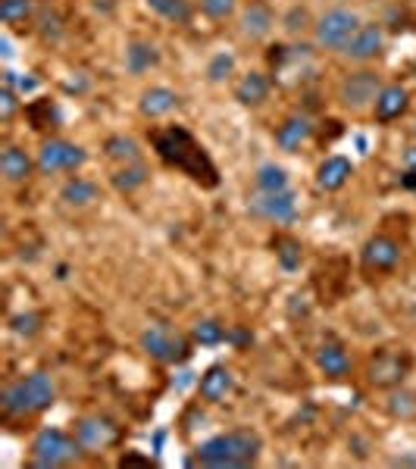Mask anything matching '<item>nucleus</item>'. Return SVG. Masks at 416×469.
<instances>
[{"instance_id": "obj_1", "label": "nucleus", "mask_w": 416, "mask_h": 469, "mask_svg": "<svg viewBox=\"0 0 416 469\" xmlns=\"http://www.w3.org/2000/svg\"><path fill=\"white\" fill-rule=\"evenodd\" d=\"M151 147L169 169L182 173L194 185H201V188H207V191L220 188V169H216L213 156L207 154V147H203L185 125H163V129H154Z\"/></svg>"}, {"instance_id": "obj_2", "label": "nucleus", "mask_w": 416, "mask_h": 469, "mask_svg": "<svg viewBox=\"0 0 416 469\" xmlns=\"http://www.w3.org/2000/svg\"><path fill=\"white\" fill-rule=\"evenodd\" d=\"M260 454H263V435L257 429H232L197 444V451L188 457V466L244 469L257 464Z\"/></svg>"}, {"instance_id": "obj_3", "label": "nucleus", "mask_w": 416, "mask_h": 469, "mask_svg": "<svg viewBox=\"0 0 416 469\" xmlns=\"http://www.w3.org/2000/svg\"><path fill=\"white\" fill-rule=\"evenodd\" d=\"M56 404V385L47 373H28L23 379L10 382L0 391V410L6 419L38 416Z\"/></svg>"}, {"instance_id": "obj_4", "label": "nucleus", "mask_w": 416, "mask_h": 469, "mask_svg": "<svg viewBox=\"0 0 416 469\" xmlns=\"http://www.w3.org/2000/svg\"><path fill=\"white\" fill-rule=\"evenodd\" d=\"M82 444L75 435L63 429H41L32 442V457H28V466L35 469H63L73 466L82 460Z\"/></svg>"}, {"instance_id": "obj_5", "label": "nucleus", "mask_w": 416, "mask_h": 469, "mask_svg": "<svg viewBox=\"0 0 416 469\" xmlns=\"http://www.w3.org/2000/svg\"><path fill=\"white\" fill-rule=\"evenodd\" d=\"M192 338H185L182 332L169 329V325H147L138 335V347L147 354L151 360L166 366H179L192 357Z\"/></svg>"}, {"instance_id": "obj_6", "label": "nucleus", "mask_w": 416, "mask_h": 469, "mask_svg": "<svg viewBox=\"0 0 416 469\" xmlns=\"http://www.w3.org/2000/svg\"><path fill=\"white\" fill-rule=\"evenodd\" d=\"M361 25L363 23H361V16H357L354 10H348V6H332V10H326L313 23V45L322 47V51L342 54L344 45L354 38Z\"/></svg>"}, {"instance_id": "obj_7", "label": "nucleus", "mask_w": 416, "mask_h": 469, "mask_svg": "<svg viewBox=\"0 0 416 469\" xmlns=\"http://www.w3.org/2000/svg\"><path fill=\"white\" fill-rule=\"evenodd\" d=\"M73 435L79 438L82 451L88 454V457H104V454H107L110 447L119 444V438H123V429H119V425L113 423L110 416L88 414V416L75 419Z\"/></svg>"}, {"instance_id": "obj_8", "label": "nucleus", "mask_w": 416, "mask_h": 469, "mask_svg": "<svg viewBox=\"0 0 416 469\" xmlns=\"http://www.w3.org/2000/svg\"><path fill=\"white\" fill-rule=\"evenodd\" d=\"M413 369V357L407 351H394V347H382L370 357L366 364V382L372 388H398Z\"/></svg>"}, {"instance_id": "obj_9", "label": "nucleus", "mask_w": 416, "mask_h": 469, "mask_svg": "<svg viewBox=\"0 0 416 469\" xmlns=\"http://www.w3.org/2000/svg\"><path fill=\"white\" fill-rule=\"evenodd\" d=\"M382 88H385L382 75H379L376 69H357V73H348L338 82V104H342L344 110L361 113L366 106L376 104Z\"/></svg>"}, {"instance_id": "obj_10", "label": "nucleus", "mask_w": 416, "mask_h": 469, "mask_svg": "<svg viewBox=\"0 0 416 469\" xmlns=\"http://www.w3.org/2000/svg\"><path fill=\"white\" fill-rule=\"evenodd\" d=\"M248 213L257 219H266V223L276 225H292L298 219V195L292 188L285 191H257V195L248 201Z\"/></svg>"}, {"instance_id": "obj_11", "label": "nucleus", "mask_w": 416, "mask_h": 469, "mask_svg": "<svg viewBox=\"0 0 416 469\" xmlns=\"http://www.w3.org/2000/svg\"><path fill=\"white\" fill-rule=\"evenodd\" d=\"M38 173L41 175H56V173H75L88 163V151L73 141H63V138H51L41 145L38 151Z\"/></svg>"}, {"instance_id": "obj_12", "label": "nucleus", "mask_w": 416, "mask_h": 469, "mask_svg": "<svg viewBox=\"0 0 416 469\" xmlns=\"http://www.w3.org/2000/svg\"><path fill=\"white\" fill-rule=\"evenodd\" d=\"M401 263V244L389 234H372L361 247L363 273H394Z\"/></svg>"}, {"instance_id": "obj_13", "label": "nucleus", "mask_w": 416, "mask_h": 469, "mask_svg": "<svg viewBox=\"0 0 416 469\" xmlns=\"http://www.w3.org/2000/svg\"><path fill=\"white\" fill-rule=\"evenodd\" d=\"M382 47H385L382 25H379V23H363L361 28H357L354 38L344 45L342 56H344V60H351V63H370V60H376V56L382 54Z\"/></svg>"}, {"instance_id": "obj_14", "label": "nucleus", "mask_w": 416, "mask_h": 469, "mask_svg": "<svg viewBox=\"0 0 416 469\" xmlns=\"http://www.w3.org/2000/svg\"><path fill=\"white\" fill-rule=\"evenodd\" d=\"M272 28H276V13H272V6L266 0H251L242 10V16H238V32L248 41L270 38Z\"/></svg>"}, {"instance_id": "obj_15", "label": "nucleus", "mask_w": 416, "mask_h": 469, "mask_svg": "<svg viewBox=\"0 0 416 469\" xmlns=\"http://www.w3.org/2000/svg\"><path fill=\"white\" fill-rule=\"evenodd\" d=\"M316 366H320V373L326 375L329 382H342L351 375V369H354V360H351V354L344 351L342 341L329 338L320 344V351H316Z\"/></svg>"}, {"instance_id": "obj_16", "label": "nucleus", "mask_w": 416, "mask_h": 469, "mask_svg": "<svg viewBox=\"0 0 416 469\" xmlns=\"http://www.w3.org/2000/svg\"><path fill=\"white\" fill-rule=\"evenodd\" d=\"M232 391H235V373L223 364H213L201 375V382H197V394L207 404H223Z\"/></svg>"}, {"instance_id": "obj_17", "label": "nucleus", "mask_w": 416, "mask_h": 469, "mask_svg": "<svg viewBox=\"0 0 416 469\" xmlns=\"http://www.w3.org/2000/svg\"><path fill=\"white\" fill-rule=\"evenodd\" d=\"M407 106H411V91H407L404 85H385V88L379 91L376 104H372V116H376V123L389 125L394 119L404 116Z\"/></svg>"}, {"instance_id": "obj_18", "label": "nucleus", "mask_w": 416, "mask_h": 469, "mask_svg": "<svg viewBox=\"0 0 416 469\" xmlns=\"http://www.w3.org/2000/svg\"><path fill=\"white\" fill-rule=\"evenodd\" d=\"M179 104H182L179 91L166 88V85H151V88L141 91L138 110H141V116H147V119H160V116H169Z\"/></svg>"}, {"instance_id": "obj_19", "label": "nucleus", "mask_w": 416, "mask_h": 469, "mask_svg": "<svg viewBox=\"0 0 416 469\" xmlns=\"http://www.w3.org/2000/svg\"><path fill=\"white\" fill-rule=\"evenodd\" d=\"M351 175H354V163H351L348 156H342V154H332V156H326V160L320 163V169H316V188H320V191H338V188H344V185L351 182Z\"/></svg>"}, {"instance_id": "obj_20", "label": "nucleus", "mask_w": 416, "mask_h": 469, "mask_svg": "<svg viewBox=\"0 0 416 469\" xmlns=\"http://www.w3.org/2000/svg\"><path fill=\"white\" fill-rule=\"evenodd\" d=\"M270 91H272V82H270V75L266 73H244L242 78L235 82V101L242 104V106H263L266 101H270Z\"/></svg>"}, {"instance_id": "obj_21", "label": "nucleus", "mask_w": 416, "mask_h": 469, "mask_svg": "<svg viewBox=\"0 0 416 469\" xmlns=\"http://www.w3.org/2000/svg\"><path fill=\"white\" fill-rule=\"evenodd\" d=\"M157 66H160V47L154 41L135 38L125 45V69H129V75H144Z\"/></svg>"}, {"instance_id": "obj_22", "label": "nucleus", "mask_w": 416, "mask_h": 469, "mask_svg": "<svg viewBox=\"0 0 416 469\" xmlns=\"http://www.w3.org/2000/svg\"><path fill=\"white\" fill-rule=\"evenodd\" d=\"M38 166V163L28 156L23 147L16 145H6L4 154H0V173H4V179L10 185H23L28 182V175H32V169Z\"/></svg>"}, {"instance_id": "obj_23", "label": "nucleus", "mask_w": 416, "mask_h": 469, "mask_svg": "<svg viewBox=\"0 0 416 469\" xmlns=\"http://www.w3.org/2000/svg\"><path fill=\"white\" fill-rule=\"evenodd\" d=\"M310 135H313V123L307 116H288L276 129V145L285 154H294L301 151V145H307Z\"/></svg>"}, {"instance_id": "obj_24", "label": "nucleus", "mask_w": 416, "mask_h": 469, "mask_svg": "<svg viewBox=\"0 0 416 469\" xmlns=\"http://www.w3.org/2000/svg\"><path fill=\"white\" fill-rule=\"evenodd\" d=\"M147 179H151V169H147L144 160L125 163V166H119L110 173V185L119 191V195H135L138 188H144Z\"/></svg>"}, {"instance_id": "obj_25", "label": "nucleus", "mask_w": 416, "mask_h": 469, "mask_svg": "<svg viewBox=\"0 0 416 469\" xmlns=\"http://www.w3.org/2000/svg\"><path fill=\"white\" fill-rule=\"evenodd\" d=\"M97 197H101V188H97V182L82 179V175H73V179H69L60 188V201L66 204V207H75V210L91 207Z\"/></svg>"}, {"instance_id": "obj_26", "label": "nucleus", "mask_w": 416, "mask_h": 469, "mask_svg": "<svg viewBox=\"0 0 416 469\" xmlns=\"http://www.w3.org/2000/svg\"><path fill=\"white\" fill-rule=\"evenodd\" d=\"M104 156H107L110 163H119V166H125V163H138L141 160V145L135 138H129V135H110V138L104 141Z\"/></svg>"}, {"instance_id": "obj_27", "label": "nucleus", "mask_w": 416, "mask_h": 469, "mask_svg": "<svg viewBox=\"0 0 416 469\" xmlns=\"http://www.w3.org/2000/svg\"><path fill=\"white\" fill-rule=\"evenodd\" d=\"M147 6H151L157 16H163L166 23H175V25H188L194 16L192 0H147Z\"/></svg>"}, {"instance_id": "obj_28", "label": "nucleus", "mask_w": 416, "mask_h": 469, "mask_svg": "<svg viewBox=\"0 0 416 469\" xmlns=\"http://www.w3.org/2000/svg\"><path fill=\"white\" fill-rule=\"evenodd\" d=\"M276 257L285 273H298L301 263H304V244L292 234H282V238H276Z\"/></svg>"}, {"instance_id": "obj_29", "label": "nucleus", "mask_w": 416, "mask_h": 469, "mask_svg": "<svg viewBox=\"0 0 416 469\" xmlns=\"http://www.w3.org/2000/svg\"><path fill=\"white\" fill-rule=\"evenodd\" d=\"M253 188L257 191H285L288 188V173L279 163H263L253 173Z\"/></svg>"}, {"instance_id": "obj_30", "label": "nucleus", "mask_w": 416, "mask_h": 469, "mask_svg": "<svg viewBox=\"0 0 416 469\" xmlns=\"http://www.w3.org/2000/svg\"><path fill=\"white\" fill-rule=\"evenodd\" d=\"M229 338V329L220 323V319H201V323L192 325V341L201 347H216Z\"/></svg>"}, {"instance_id": "obj_31", "label": "nucleus", "mask_w": 416, "mask_h": 469, "mask_svg": "<svg viewBox=\"0 0 416 469\" xmlns=\"http://www.w3.org/2000/svg\"><path fill=\"white\" fill-rule=\"evenodd\" d=\"M235 66H238L235 54H232V51H216L213 56H210V63H207V82L210 85L229 82V78L235 75Z\"/></svg>"}, {"instance_id": "obj_32", "label": "nucleus", "mask_w": 416, "mask_h": 469, "mask_svg": "<svg viewBox=\"0 0 416 469\" xmlns=\"http://www.w3.org/2000/svg\"><path fill=\"white\" fill-rule=\"evenodd\" d=\"M35 0H0V23L4 25H19L32 19Z\"/></svg>"}, {"instance_id": "obj_33", "label": "nucleus", "mask_w": 416, "mask_h": 469, "mask_svg": "<svg viewBox=\"0 0 416 469\" xmlns=\"http://www.w3.org/2000/svg\"><path fill=\"white\" fill-rule=\"evenodd\" d=\"M389 414L391 416H401V419L416 416V391H407L404 385L391 388V394H389Z\"/></svg>"}, {"instance_id": "obj_34", "label": "nucleus", "mask_w": 416, "mask_h": 469, "mask_svg": "<svg viewBox=\"0 0 416 469\" xmlns=\"http://www.w3.org/2000/svg\"><path fill=\"white\" fill-rule=\"evenodd\" d=\"M238 10V0H201V13L213 23H225Z\"/></svg>"}, {"instance_id": "obj_35", "label": "nucleus", "mask_w": 416, "mask_h": 469, "mask_svg": "<svg viewBox=\"0 0 416 469\" xmlns=\"http://www.w3.org/2000/svg\"><path fill=\"white\" fill-rule=\"evenodd\" d=\"M0 75H4V85H6V88L19 91V97H28L32 91H38V78H35L32 73L19 75V73H13V69H4Z\"/></svg>"}, {"instance_id": "obj_36", "label": "nucleus", "mask_w": 416, "mask_h": 469, "mask_svg": "<svg viewBox=\"0 0 416 469\" xmlns=\"http://www.w3.org/2000/svg\"><path fill=\"white\" fill-rule=\"evenodd\" d=\"M19 106H23V101H19V91H13V88H0V123L4 125H10L13 119H16V113H19Z\"/></svg>"}, {"instance_id": "obj_37", "label": "nucleus", "mask_w": 416, "mask_h": 469, "mask_svg": "<svg viewBox=\"0 0 416 469\" xmlns=\"http://www.w3.org/2000/svg\"><path fill=\"white\" fill-rule=\"evenodd\" d=\"M38 32H41V38H45V41H60V35H63L60 16H56L54 10H41L38 13Z\"/></svg>"}, {"instance_id": "obj_38", "label": "nucleus", "mask_w": 416, "mask_h": 469, "mask_svg": "<svg viewBox=\"0 0 416 469\" xmlns=\"http://www.w3.org/2000/svg\"><path fill=\"white\" fill-rule=\"evenodd\" d=\"M307 25H310L307 6H292V10H288L285 16H282V28H285L288 35H301Z\"/></svg>"}, {"instance_id": "obj_39", "label": "nucleus", "mask_w": 416, "mask_h": 469, "mask_svg": "<svg viewBox=\"0 0 416 469\" xmlns=\"http://www.w3.org/2000/svg\"><path fill=\"white\" fill-rule=\"evenodd\" d=\"M10 325H13V332H16V335L32 338L35 332L41 329V316H38V313H23V316H16Z\"/></svg>"}, {"instance_id": "obj_40", "label": "nucleus", "mask_w": 416, "mask_h": 469, "mask_svg": "<svg viewBox=\"0 0 416 469\" xmlns=\"http://www.w3.org/2000/svg\"><path fill=\"white\" fill-rule=\"evenodd\" d=\"M119 466H157V460L141 457V454H135V451H125L123 457H119Z\"/></svg>"}, {"instance_id": "obj_41", "label": "nucleus", "mask_w": 416, "mask_h": 469, "mask_svg": "<svg viewBox=\"0 0 416 469\" xmlns=\"http://www.w3.org/2000/svg\"><path fill=\"white\" fill-rule=\"evenodd\" d=\"M225 341H232V344H251L253 335L251 332H244V329H229V338Z\"/></svg>"}, {"instance_id": "obj_42", "label": "nucleus", "mask_w": 416, "mask_h": 469, "mask_svg": "<svg viewBox=\"0 0 416 469\" xmlns=\"http://www.w3.org/2000/svg\"><path fill=\"white\" fill-rule=\"evenodd\" d=\"M0 54H4V60H13V41H10V35H0Z\"/></svg>"}, {"instance_id": "obj_43", "label": "nucleus", "mask_w": 416, "mask_h": 469, "mask_svg": "<svg viewBox=\"0 0 416 469\" xmlns=\"http://www.w3.org/2000/svg\"><path fill=\"white\" fill-rule=\"evenodd\" d=\"M404 169H411V173H416V145L407 147V151H404Z\"/></svg>"}, {"instance_id": "obj_44", "label": "nucleus", "mask_w": 416, "mask_h": 469, "mask_svg": "<svg viewBox=\"0 0 416 469\" xmlns=\"http://www.w3.org/2000/svg\"><path fill=\"white\" fill-rule=\"evenodd\" d=\"M391 466H416V457H394Z\"/></svg>"}, {"instance_id": "obj_45", "label": "nucleus", "mask_w": 416, "mask_h": 469, "mask_svg": "<svg viewBox=\"0 0 416 469\" xmlns=\"http://www.w3.org/2000/svg\"><path fill=\"white\" fill-rule=\"evenodd\" d=\"M413 138H416V116H413Z\"/></svg>"}, {"instance_id": "obj_46", "label": "nucleus", "mask_w": 416, "mask_h": 469, "mask_svg": "<svg viewBox=\"0 0 416 469\" xmlns=\"http://www.w3.org/2000/svg\"><path fill=\"white\" fill-rule=\"evenodd\" d=\"M413 75H416V66H413Z\"/></svg>"}]
</instances>
